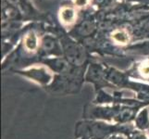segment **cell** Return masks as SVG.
Listing matches in <instances>:
<instances>
[{
  "mask_svg": "<svg viewBox=\"0 0 149 139\" xmlns=\"http://www.w3.org/2000/svg\"><path fill=\"white\" fill-rule=\"evenodd\" d=\"M60 17L64 22L70 23L72 22L76 18V13L71 8H64L61 10Z\"/></svg>",
  "mask_w": 149,
  "mask_h": 139,
  "instance_id": "cell-1",
  "label": "cell"
},
{
  "mask_svg": "<svg viewBox=\"0 0 149 139\" xmlns=\"http://www.w3.org/2000/svg\"><path fill=\"white\" fill-rule=\"evenodd\" d=\"M25 45L26 47L30 50H33L36 48L37 46V39L36 36L32 33V34H29L26 38H25Z\"/></svg>",
  "mask_w": 149,
  "mask_h": 139,
  "instance_id": "cell-2",
  "label": "cell"
},
{
  "mask_svg": "<svg viewBox=\"0 0 149 139\" xmlns=\"http://www.w3.org/2000/svg\"><path fill=\"white\" fill-rule=\"evenodd\" d=\"M112 37L114 38L117 42L121 43V44H125L128 42L129 37H128V34L123 32V31H117L114 34H112Z\"/></svg>",
  "mask_w": 149,
  "mask_h": 139,
  "instance_id": "cell-3",
  "label": "cell"
},
{
  "mask_svg": "<svg viewBox=\"0 0 149 139\" xmlns=\"http://www.w3.org/2000/svg\"><path fill=\"white\" fill-rule=\"evenodd\" d=\"M75 3L80 7L85 6V5L87 4V0H75Z\"/></svg>",
  "mask_w": 149,
  "mask_h": 139,
  "instance_id": "cell-4",
  "label": "cell"
}]
</instances>
